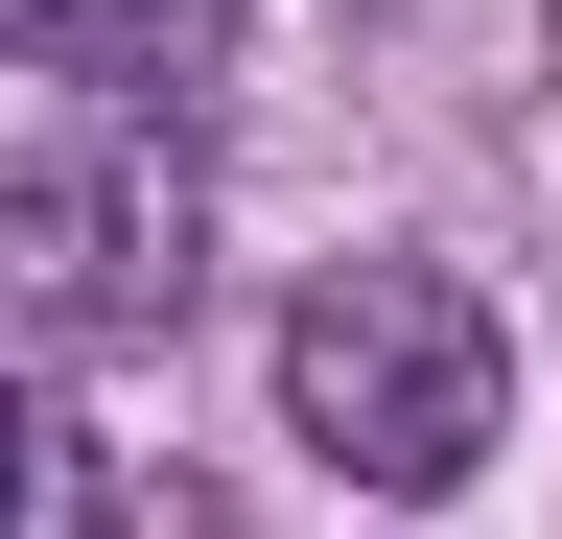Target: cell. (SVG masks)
<instances>
[{"mask_svg": "<svg viewBox=\"0 0 562 539\" xmlns=\"http://www.w3.org/2000/svg\"><path fill=\"white\" fill-rule=\"evenodd\" d=\"M281 423H305L351 493H469L492 423H516V352H492V305L446 258H328V282L281 305Z\"/></svg>", "mask_w": 562, "mask_h": 539, "instance_id": "6da1fadb", "label": "cell"}, {"mask_svg": "<svg viewBox=\"0 0 562 539\" xmlns=\"http://www.w3.org/2000/svg\"><path fill=\"white\" fill-rule=\"evenodd\" d=\"M0 305L24 328H165L188 305V165L94 117V142H0Z\"/></svg>", "mask_w": 562, "mask_h": 539, "instance_id": "7a4b0ae2", "label": "cell"}, {"mask_svg": "<svg viewBox=\"0 0 562 539\" xmlns=\"http://www.w3.org/2000/svg\"><path fill=\"white\" fill-rule=\"evenodd\" d=\"M0 539H117L94 423H70V398H24V375H0Z\"/></svg>", "mask_w": 562, "mask_h": 539, "instance_id": "3957f363", "label": "cell"}, {"mask_svg": "<svg viewBox=\"0 0 562 539\" xmlns=\"http://www.w3.org/2000/svg\"><path fill=\"white\" fill-rule=\"evenodd\" d=\"M70 24H94V0H0V47H70Z\"/></svg>", "mask_w": 562, "mask_h": 539, "instance_id": "277c9868", "label": "cell"}]
</instances>
